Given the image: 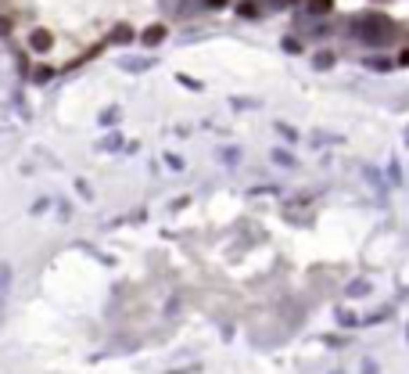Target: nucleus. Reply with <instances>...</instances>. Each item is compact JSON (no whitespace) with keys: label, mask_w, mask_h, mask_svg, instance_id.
Masks as SVG:
<instances>
[{"label":"nucleus","mask_w":409,"mask_h":374,"mask_svg":"<svg viewBox=\"0 0 409 374\" xmlns=\"http://www.w3.org/2000/svg\"><path fill=\"white\" fill-rule=\"evenodd\" d=\"M352 37L363 40V44H370V47H388L398 37V25L388 15H381V11H363L352 22Z\"/></svg>","instance_id":"obj_1"},{"label":"nucleus","mask_w":409,"mask_h":374,"mask_svg":"<svg viewBox=\"0 0 409 374\" xmlns=\"http://www.w3.org/2000/svg\"><path fill=\"white\" fill-rule=\"evenodd\" d=\"M29 47L33 51H51L54 47V37H51V29H33V33H29Z\"/></svg>","instance_id":"obj_2"},{"label":"nucleus","mask_w":409,"mask_h":374,"mask_svg":"<svg viewBox=\"0 0 409 374\" xmlns=\"http://www.w3.org/2000/svg\"><path fill=\"white\" fill-rule=\"evenodd\" d=\"M162 40H166V25H159V22L147 25L144 33H140V44H147V47H159Z\"/></svg>","instance_id":"obj_3"},{"label":"nucleus","mask_w":409,"mask_h":374,"mask_svg":"<svg viewBox=\"0 0 409 374\" xmlns=\"http://www.w3.org/2000/svg\"><path fill=\"white\" fill-rule=\"evenodd\" d=\"M334 11V0H305V15L309 18H323Z\"/></svg>","instance_id":"obj_4"},{"label":"nucleus","mask_w":409,"mask_h":374,"mask_svg":"<svg viewBox=\"0 0 409 374\" xmlns=\"http://www.w3.org/2000/svg\"><path fill=\"white\" fill-rule=\"evenodd\" d=\"M154 61L151 58H122V69H130V72H140V69H151Z\"/></svg>","instance_id":"obj_5"},{"label":"nucleus","mask_w":409,"mask_h":374,"mask_svg":"<svg viewBox=\"0 0 409 374\" xmlns=\"http://www.w3.org/2000/svg\"><path fill=\"white\" fill-rule=\"evenodd\" d=\"M237 15L241 18H259V4H255V0H244V4L237 8Z\"/></svg>","instance_id":"obj_6"},{"label":"nucleus","mask_w":409,"mask_h":374,"mask_svg":"<svg viewBox=\"0 0 409 374\" xmlns=\"http://www.w3.org/2000/svg\"><path fill=\"white\" fill-rule=\"evenodd\" d=\"M112 40H119V44H126V40H133V29H130V25H115V33H112Z\"/></svg>","instance_id":"obj_7"},{"label":"nucleus","mask_w":409,"mask_h":374,"mask_svg":"<svg viewBox=\"0 0 409 374\" xmlns=\"http://www.w3.org/2000/svg\"><path fill=\"white\" fill-rule=\"evenodd\" d=\"M330 65H334V54L330 51H320L316 54V69H330Z\"/></svg>","instance_id":"obj_8"},{"label":"nucleus","mask_w":409,"mask_h":374,"mask_svg":"<svg viewBox=\"0 0 409 374\" xmlns=\"http://www.w3.org/2000/svg\"><path fill=\"white\" fill-rule=\"evenodd\" d=\"M366 65H370V69H381V72H384V69H391V61H384V58H381V61H377V58H370Z\"/></svg>","instance_id":"obj_9"},{"label":"nucleus","mask_w":409,"mask_h":374,"mask_svg":"<svg viewBox=\"0 0 409 374\" xmlns=\"http://www.w3.org/2000/svg\"><path fill=\"white\" fill-rule=\"evenodd\" d=\"M51 76H54V69H47V65H40V69H36V79H40V83H47Z\"/></svg>","instance_id":"obj_10"},{"label":"nucleus","mask_w":409,"mask_h":374,"mask_svg":"<svg viewBox=\"0 0 409 374\" xmlns=\"http://www.w3.org/2000/svg\"><path fill=\"white\" fill-rule=\"evenodd\" d=\"M11 25H15L11 18H0V37H8V33H11Z\"/></svg>","instance_id":"obj_11"},{"label":"nucleus","mask_w":409,"mask_h":374,"mask_svg":"<svg viewBox=\"0 0 409 374\" xmlns=\"http://www.w3.org/2000/svg\"><path fill=\"white\" fill-rule=\"evenodd\" d=\"M284 47H288L291 54H298V51H302V44H298V40H284Z\"/></svg>","instance_id":"obj_12"},{"label":"nucleus","mask_w":409,"mask_h":374,"mask_svg":"<svg viewBox=\"0 0 409 374\" xmlns=\"http://www.w3.org/2000/svg\"><path fill=\"white\" fill-rule=\"evenodd\" d=\"M398 61H402V65H409V47H405V51L398 54Z\"/></svg>","instance_id":"obj_13"},{"label":"nucleus","mask_w":409,"mask_h":374,"mask_svg":"<svg viewBox=\"0 0 409 374\" xmlns=\"http://www.w3.org/2000/svg\"><path fill=\"white\" fill-rule=\"evenodd\" d=\"M205 4H208V8H219V4H227V0H205Z\"/></svg>","instance_id":"obj_14"},{"label":"nucleus","mask_w":409,"mask_h":374,"mask_svg":"<svg viewBox=\"0 0 409 374\" xmlns=\"http://www.w3.org/2000/svg\"><path fill=\"white\" fill-rule=\"evenodd\" d=\"M373 4H388V0H373Z\"/></svg>","instance_id":"obj_15"}]
</instances>
